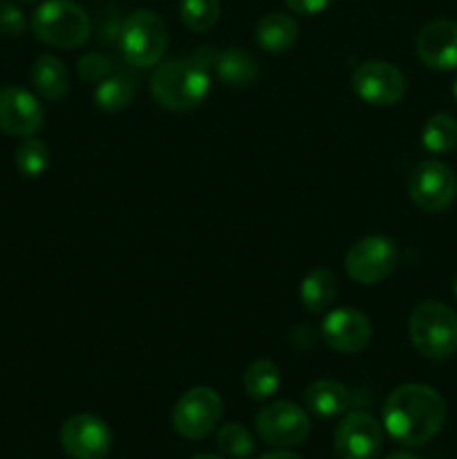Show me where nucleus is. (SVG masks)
Returning a JSON list of instances; mask_svg holds the SVG:
<instances>
[{
    "mask_svg": "<svg viewBox=\"0 0 457 459\" xmlns=\"http://www.w3.org/2000/svg\"><path fill=\"white\" fill-rule=\"evenodd\" d=\"M446 402L424 384L399 385L384 403V429L403 446H424L442 430Z\"/></svg>",
    "mask_w": 457,
    "mask_h": 459,
    "instance_id": "obj_1",
    "label": "nucleus"
},
{
    "mask_svg": "<svg viewBox=\"0 0 457 459\" xmlns=\"http://www.w3.org/2000/svg\"><path fill=\"white\" fill-rule=\"evenodd\" d=\"M211 85V70L193 54L157 63L151 76L152 99L170 112L195 110L209 99Z\"/></svg>",
    "mask_w": 457,
    "mask_h": 459,
    "instance_id": "obj_2",
    "label": "nucleus"
},
{
    "mask_svg": "<svg viewBox=\"0 0 457 459\" xmlns=\"http://www.w3.org/2000/svg\"><path fill=\"white\" fill-rule=\"evenodd\" d=\"M31 31L45 45L76 49L88 43L92 22L74 0H43L31 16Z\"/></svg>",
    "mask_w": 457,
    "mask_h": 459,
    "instance_id": "obj_3",
    "label": "nucleus"
},
{
    "mask_svg": "<svg viewBox=\"0 0 457 459\" xmlns=\"http://www.w3.org/2000/svg\"><path fill=\"white\" fill-rule=\"evenodd\" d=\"M116 43L125 65L133 70L155 67L168 49V30L164 18L151 9H137L124 18Z\"/></svg>",
    "mask_w": 457,
    "mask_h": 459,
    "instance_id": "obj_4",
    "label": "nucleus"
},
{
    "mask_svg": "<svg viewBox=\"0 0 457 459\" xmlns=\"http://www.w3.org/2000/svg\"><path fill=\"white\" fill-rule=\"evenodd\" d=\"M408 334L426 359L453 357L457 352V314L439 300H424L412 309Z\"/></svg>",
    "mask_w": 457,
    "mask_h": 459,
    "instance_id": "obj_5",
    "label": "nucleus"
},
{
    "mask_svg": "<svg viewBox=\"0 0 457 459\" xmlns=\"http://www.w3.org/2000/svg\"><path fill=\"white\" fill-rule=\"evenodd\" d=\"M408 195L417 209L426 213H442L457 195V178L451 166L437 160H424L410 170Z\"/></svg>",
    "mask_w": 457,
    "mask_h": 459,
    "instance_id": "obj_6",
    "label": "nucleus"
},
{
    "mask_svg": "<svg viewBox=\"0 0 457 459\" xmlns=\"http://www.w3.org/2000/svg\"><path fill=\"white\" fill-rule=\"evenodd\" d=\"M222 397L213 388L197 385L186 390L173 408V429L184 439H204L222 420Z\"/></svg>",
    "mask_w": 457,
    "mask_h": 459,
    "instance_id": "obj_7",
    "label": "nucleus"
},
{
    "mask_svg": "<svg viewBox=\"0 0 457 459\" xmlns=\"http://www.w3.org/2000/svg\"><path fill=\"white\" fill-rule=\"evenodd\" d=\"M397 247L385 236L361 238L345 255V272L358 285L384 282L397 267Z\"/></svg>",
    "mask_w": 457,
    "mask_h": 459,
    "instance_id": "obj_8",
    "label": "nucleus"
},
{
    "mask_svg": "<svg viewBox=\"0 0 457 459\" xmlns=\"http://www.w3.org/2000/svg\"><path fill=\"white\" fill-rule=\"evenodd\" d=\"M352 90L361 101L375 108H392L406 97V76L385 61H366L354 70Z\"/></svg>",
    "mask_w": 457,
    "mask_h": 459,
    "instance_id": "obj_9",
    "label": "nucleus"
},
{
    "mask_svg": "<svg viewBox=\"0 0 457 459\" xmlns=\"http://www.w3.org/2000/svg\"><path fill=\"white\" fill-rule=\"evenodd\" d=\"M258 435L276 448L300 446L309 437L312 421L309 415L294 402H273L255 417Z\"/></svg>",
    "mask_w": 457,
    "mask_h": 459,
    "instance_id": "obj_10",
    "label": "nucleus"
},
{
    "mask_svg": "<svg viewBox=\"0 0 457 459\" xmlns=\"http://www.w3.org/2000/svg\"><path fill=\"white\" fill-rule=\"evenodd\" d=\"M381 451H384V429L367 412H348L336 426V459H379Z\"/></svg>",
    "mask_w": 457,
    "mask_h": 459,
    "instance_id": "obj_11",
    "label": "nucleus"
},
{
    "mask_svg": "<svg viewBox=\"0 0 457 459\" xmlns=\"http://www.w3.org/2000/svg\"><path fill=\"white\" fill-rule=\"evenodd\" d=\"M61 446L74 459H106L112 446V433L97 415L79 412L63 424Z\"/></svg>",
    "mask_w": 457,
    "mask_h": 459,
    "instance_id": "obj_12",
    "label": "nucleus"
},
{
    "mask_svg": "<svg viewBox=\"0 0 457 459\" xmlns=\"http://www.w3.org/2000/svg\"><path fill=\"white\" fill-rule=\"evenodd\" d=\"M45 110L39 99L18 85L0 88V133L9 137H34L43 128Z\"/></svg>",
    "mask_w": 457,
    "mask_h": 459,
    "instance_id": "obj_13",
    "label": "nucleus"
},
{
    "mask_svg": "<svg viewBox=\"0 0 457 459\" xmlns=\"http://www.w3.org/2000/svg\"><path fill=\"white\" fill-rule=\"evenodd\" d=\"M372 323L361 309L339 307L332 309L321 325V336L327 348L341 354H357L370 345Z\"/></svg>",
    "mask_w": 457,
    "mask_h": 459,
    "instance_id": "obj_14",
    "label": "nucleus"
},
{
    "mask_svg": "<svg viewBox=\"0 0 457 459\" xmlns=\"http://www.w3.org/2000/svg\"><path fill=\"white\" fill-rule=\"evenodd\" d=\"M417 54L430 70H457V22L442 18L421 27L417 34Z\"/></svg>",
    "mask_w": 457,
    "mask_h": 459,
    "instance_id": "obj_15",
    "label": "nucleus"
},
{
    "mask_svg": "<svg viewBox=\"0 0 457 459\" xmlns=\"http://www.w3.org/2000/svg\"><path fill=\"white\" fill-rule=\"evenodd\" d=\"M137 94V76L133 67H115L106 79L94 85V106L101 112H121Z\"/></svg>",
    "mask_w": 457,
    "mask_h": 459,
    "instance_id": "obj_16",
    "label": "nucleus"
},
{
    "mask_svg": "<svg viewBox=\"0 0 457 459\" xmlns=\"http://www.w3.org/2000/svg\"><path fill=\"white\" fill-rule=\"evenodd\" d=\"M305 408L312 412L314 417L321 420H334L348 412L352 394L345 388L341 381L336 379H318L307 385L305 390Z\"/></svg>",
    "mask_w": 457,
    "mask_h": 459,
    "instance_id": "obj_17",
    "label": "nucleus"
},
{
    "mask_svg": "<svg viewBox=\"0 0 457 459\" xmlns=\"http://www.w3.org/2000/svg\"><path fill=\"white\" fill-rule=\"evenodd\" d=\"M213 72L224 85L231 88H249L260 79V63L254 54L242 48H227L218 52Z\"/></svg>",
    "mask_w": 457,
    "mask_h": 459,
    "instance_id": "obj_18",
    "label": "nucleus"
},
{
    "mask_svg": "<svg viewBox=\"0 0 457 459\" xmlns=\"http://www.w3.org/2000/svg\"><path fill=\"white\" fill-rule=\"evenodd\" d=\"M31 85L45 101H61L70 92V72L61 58L40 54L31 65Z\"/></svg>",
    "mask_w": 457,
    "mask_h": 459,
    "instance_id": "obj_19",
    "label": "nucleus"
},
{
    "mask_svg": "<svg viewBox=\"0 0 457 459\" xmlns=\"http://www.w3.org/2000/svg\"><path fill=\"white\" fill-rule=\"evenodd\" d=\"M298 40V22L280 12L263 16L255 25V43L269 54H282L291 49Z\"/></svg>",
    "mask_w": 457,
    "mask_h": 459,
    "instance_id": "obj_20",
    "label": "nucleus"
},
{
    "mask_svg": "<svg viewBox=\"0 0 457 459\" xmlns=\"http://www.w3.org/2000/svg\"><path fill=\"white\" fill-rule=\"evenodd\" d=\"M339 294V282L336 276L325 267H316L300 281L298 296L303 307L309 314H323Z\"/></svg>",
    "mask_w": 457,
    "mask_h": 459,
    "instance_id": "obj_21",
    "label": "nucleus"
},
{
    "mask_svg": "<svg viewBox=\"0 0 457 459\" xmlns=\"http://www.w3.org/2000/svg\"><path fill=\"white\" fill-rule=\"evenodd\" d=\"M280 368L276 366L269 359H258V361L251 363L249 368L242 375V388L255 402H263V399L273 397L280 388Z\"/></svg>",
    "mask_w": 457,
    "mask_h": 459,
    "instance_id": "obj_22",
    "label": "nucleus"
},
{
    "mask_svg": "<svg viewBox=\"0 0 457 459\" xmlns=\"http://www.w3.org/2000/svg\"><path fill=\"white\" fill-rule=\"evenodd\" d=\"M457 143V121L455 117L439 112L433 115L424 124L421 130V146L433 155H444V152L453 151Z\"/></svg>",
    "mask_w": 457,
    "mask_h": 459,
    "instance_id": "obj_23",
    "label": "nucleus"
},
{
    "mask_svg": "<svg viewBox=\"0 0 457 459\" xmlns=\"http://www.w3.org/2000/svg\"><path fill=\"white\" fill-rule=\"evenodd\" d=\"M49 148L40 139L25 137L16 148V169L25 178H40L49 169Z\"/></svg>",
    "mask_w": 457,
    "mask_h": 459,
    "instance_id": "obj_24",
    "label": "nucleus"
},
{
    "mask_svg": "<svg viewBox=\"0 0 457 459\" xmlns=\"http://www.w3.org/2000/svg\"><path fill=\"white\" fill-rule=\"evenodd\" d=\"M179 18L193 31H209L220 18V0H182Z\"/></svg>",
    "mask_w": 457,
    "mask_h": 459,
    "instance_id": "obj_25",
    "label": "nucleus"
},
{
    "mask_svg": "<svg viewBox=\"0 0 457 459\" xmlns=\"http://www.w3.org/2000/svg\"><path fill=\"white\" fill-rule=\"evenodd\" d=\"M218 448L231 459H249L255 444L249 430L240 424H227L218 430Z\"/></svg>",
    "mask_w": 457,
    "mask_h": 459,
    "instance_id": "obj_26",
    "label": "nucleus"
},
{
    "mask_svg": "<svg viewBox=\"0 0 457 459\" xmlns=\"http://www.w3.org/2000/svg\"><path fill=\"white\" fill-rule=\"evenodd\" d=\"M115 61H112L108 54H101V52H90L85 54V56H81L79 65H76V70H79V76L81 79L90 81V83L97 85L99 81L106 79L108 74H110L112 70H115Z\"/></svg>",
    "mask_w": 457,
    "mask_h": 459,
    "instance_id": "obj_27",
    "label": "nucleus"
},
{
    "mask_svg": "<svg viewBox=\"0 0 457 459\" xmlns=\"http://www.w3.org/2000/svg\"><path fill=\"white\" fill-rule=\"evenodd\" d=\"M27 30V18L18 4L0 0V34L21 36Z\"/></svg>",
    "mask_w": 457,
    "mask_h": 459,
    "instance_id": "obj_28",
    "label": "nucleus"
},
{
    "mask_svg": "<svg viewBox=\"0 0 457 459\" xmlns=\"http://www.w3.org/2000/svg\"><path fill=\"white\" fill-rule=\"evenodd\" d=\"M285 3L291 12L300 13V16H318L330 9L334 0H285Z\"/></svg>",
    "mask_w": 457,
    "mask_h": 459,
    "instance_id": "obj_29",
    "label": "nucleus"
},
{
    "mask_svg": "<svg viewBox=\"0 0 457 459\" xmlns=\"http://www.w3.org/2000/svg\"><path fill=\"white\" fill-rule=\"evenodd\" d=\"M258 459H303V457L296 455V453H291V451H287V448H280V451L264 453V455H260Z\"/></svg>",
    "mask_w": 457,
    "mask_h": 459,
    "instance_id": "obj_30",
    "label": "nucleus"
},
{
    "mask_svg": "<svg viewBox=\"0 0 457 459\" xmlns=\"http://www.w3.org/2000/svg\"><path fill=\"white\" fill-rule=\"evenodd\" d=\"M385 459H419V457L412 455V453H408V451H399V453H390Z\"/></svg>",
    "mask_w": 457,
    "mask_h": 459,
    "instance_id": "obj_31",
    "label": "nucleus"
},
{
    "mask_svg": "<svg viewBox=\"0 0 457 459\" xmlns=\"http://www.w3.org/2000/svg\"><path fill=\"white\" fill-rule=\"evenodd\" d=\"M191 459H222L218 455H209V453H200V455H193Z\"/></svg>",
    "mask_w": 457,
    "mask_h": 459,
    "instance_id": "obj_32",
    "label": "nucleus"
},
{
    "mask_svg": "<svg viewBox=\"0 0 457 459\" xmlns=\"http://www.w3.org/2000/svg\"><path fill=\"white\" fill-rule=\"evenodd\" d=\"M453 97H455L457 101V76H455V83H453Z\"/></svg>",
    "mask_w": 457,
    "mask_h": 459,
    "instance_id": "obj_33",
    "label": "nucleus"
},
{
    "mask_svg": "<svg viewBox=\"0 0 457 459\" xmlns=\"http://www.w3.org/2000/svg\"><path fill=\"white\" fill-rule=\"evenodd\" d=\"M18 3H22V4H34V3H39V0H18Z\"/></svg>",
    "mask_w": 457,
    "mask_h": 459,
    "instance_id": "obj_34",
    "label": "nucleus"
},
{
    "mask_svg": "<svg viewBox=\"0 0 457 459\" xmlns=\"http://www.w3.org/2000/svg\"><path fill=\"white\" fill-rule=\"evenodd\" d=\"M453 294H455V299H457V281H455V285H453Z\"/></svg>",
    "mask_w": 457,
    "mask_h": 459,
    "instance_id": "obj_35",
    "label": "nucleus"
}]
</instances>
